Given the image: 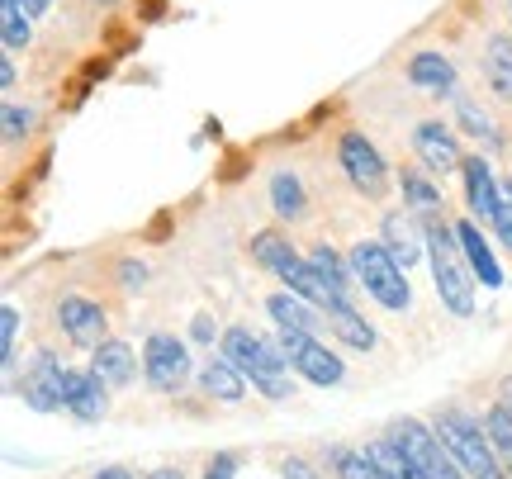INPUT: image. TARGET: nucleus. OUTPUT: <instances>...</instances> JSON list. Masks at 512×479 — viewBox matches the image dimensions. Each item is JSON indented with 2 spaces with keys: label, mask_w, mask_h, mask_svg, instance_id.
Wrapping results in <instances>:
<instances>
[{
  "label": "nucleus",
  "mask_w": 512,
  "mask_h": 479,
  "mask_svg": "<svg viewBox=\"0 0 512 479\" xmlns=\"http://www.w3.org/2000/svg\"><path fill=\"white\" fill-rule=\"evenodd\" d=\"M223 361H233V366L252 380L266 399H290L294 385H290V356L280 351V342L271 337H261L252 328H228L223 332Z\"/></svg>",
  "instance_id": "1"
},
{
  "label": "nucleus",
  "mask_w": 512,
  "mask_h": 479,
  "mask_svg": "<svg viewBox=\"0 0 512 479\" xmlns=\"http://www.w3.org/2000/svg\"><path fill=\"white\" fill-rule=\"evenodd\" d=\"M427 257H432V276H437V295L441 304L456 318L475 314V280H470V266H465V247H460V233L446 228V223H427Z\"/></svg>",
  "instance_id": "2"
},
{
  "label": "nucleus",
  "mask_w": 512,
  "mask_h": 479,
  "mask_svg": "<svg viewBox=\"0 0 512 479\" xmlns=\"http://www.w3.org/2000/svg\"><path fill=\"white\" fill-rule=\"evenodd\" d=\"M351 271L366 285V295H375L384 309H394V314L408 309L413 290H408V280H403L399 257H394L384 242H356V247H351Z\"/></svg>",
  "instance_id": "3"
},
{
  "label": "nucleus",
  "mask_w": 512,
  "mask_h": 479,
  "mask_svg": "<svg viewBox=\"0 0 512 479\" xmlns=\"http://www.w3.org/2000/svg\"><path fill=\"white\" fill-rule=\"evenodd\" d=\"M437 437L446 442V451L460 461V470L470 479H508L503 475V465L494 461V442H489V432H479L475 418H465L456 408H446L437 418Z\"/></svg>",
  "instance_id": "4"
},
{
  "label": "nucleus",
  "mask_w": 512,
  "mask_h": 479,
  "mask_svg": "<svg viewBox=\"0 0 512 479\" xmlns=\"http://www.w3.org/2000/svg\"><path fill=\"white\" fill-rule=\"evenodd\" d=\"M394 442L418 461V470L427 479H470L465 470H460V461L446 451V442H441L437 432H427V427L418 423V418H403V423H394V432H389Z\"/></svg>",
  "instance_id": "5"
},
{
  "label": "nucleus",
  "mask_w": 512,
  "mask_h": 479,
  "mask_svg": "<svg viewBox=\"0 0 512 479\" xmlns=\"http://www.w3.org/2000/svg\"><path fill=\"white\" fill-rule=\"evenodd\" d=\"M337 162H342V171H347V181L361 190V195H370V200H380L384 185H389V166H384L380 148L370 143L366 133H342V143H337Z\"/></svg>",
  "instance_id": "6"
},
{
  "label": "nucleus",
  "mask_w": 512,
  "mask_h": 479,
  "mask_svg": "<svg viewBox=\"0 0 512 479\" xmlns=\"http://www.w3.org/2000/svg\"><path fill=\"white\" fill-rule=\"evenodd\" d=\"M280 351L290 356V366L304 375V380H313V385H337L342 375H347V366H342V356H332L313 332H299V328H280Z\"/></svg>",
  "instance_id": "7"
},
{
  "label": "nucleus",
  "mask_w": 512,
  "mask_h": 479,
  "mask_svg": "<svg viewBox=\"0 0 512 479\" xmlns=\"http://www.w3.org/2000/svg\"><path fill=\"white\" fill-rule=\"evenodd\" d=\"M143 375L157 394H176V389L185 385V375H190V351H185L181 337L152 332L143 347Z\"/></svg>",
  "instance_id": "8"
},
{
  "label": "nucleus",
  "mask_w": 512,
  "mask_h": 479,
  "mask_svg": "<svg viewBox=\"0 0 512 479\" xmlns=\"http://www.w3.org/2000/svg\"><path fill=\"white\" fill-rule=\"evenodd\" d=\"M19 394H24V404L38 408V413L67 408V370H62V361H57L53 351H38L34 356V366H29V375H24Z\"/></svg>",
  "instance_id": "9"
},
{
  "label": "nucleus",
  "mask_w": 512,
  "mask_h": 479,
  "mask_svg": "<svg viewBox=\"0 0 512 479\" xmlns=\"http://www.w3.org/2000/svg\"><path fill=\"white\" fill-rule=\"evenodd\" d=\"M413 148H418L422 166H427L432 176H446V171H460V166H465L456 133L446 129L441 119H422L418 129H413Z\"/></svg>",
  "instance_id": "10"
},
{
  "label": "nucleus",
  "mask_w": 512,
  "mask_h": 479,
  "mask_svg": "<svg viewBox=\"0 0 512 479\" xmlns=\"http://www.w3.org/2000/svg\"><path fill=\"white\" fill-rule=\"evenodd\" d=\"M57 328L67 332L76 347H100V342H105V309H100L95 299L67 295L57 304Z\"/></svg>",
  "instance_id": "11"
},
{
  "label": "nucleus",
  "mask_w": 512,
  "mask_h": 479,
  "mask_svg": "<svg viewBox=\"0 0 512 479\" xmlns=\"http://www.w3.org/2000/svg\"><path fill=\"white\" fill-rule=\"evenodd\" d=\"M105 408H110V399H105L100 370H67V413L81 423H100Z\"/></svg>",
  "instance_id": "12"
},
{
  "label": "nucleus",
  "mask_w": 512,
  "mask_h": 479,
  "mask_svg": "<svg viewBox=\"0 0 512 479\" xmlns=\"http://www.w3.org/2000/svg\"><path fill=\"white\" fill-rule=\"evenodd\" d=\"M465 195H470V214H475L479 223H494V209H498V190L503 185L494 181V171H489V162L484 157H465Z\"/></svg>",
  "instance_id": "13"
},
{
  "label": "nucleus",
  "mask_w": 512,
  "mask_h": 479,
  "mask_svg": "<svg viewBox=\"0 0 512 479\" xmlns=\"http://www.w3.org/2000/svg\"><path fill=\"white\" fill-rule=\"evenodd\" d=\"M408 81H413L422 95H456V67H451V57L432 53V48H427V53H413Z\"/></svg>",
  "instance_id": "14"
},
{
  "label": "nucleus",
  "mask_w": 512,
  "mask_h": 479,
  "mask_svg": "<svg viewBox=\"0 0 512 479\" xmlns=\"http://www.w3.org/2000/svg\"><path fill=\"white\" fill-rule=\"evenodd\" d=\"M456 233H460V247H465L470 271L479 276V285H503V271H498V261H494V252H489L484 233H479V223L465 219V223H456Z\"/></svg>",
  "instance_id": "15"
},
{
  "label": "nucleus",
  "mask_w": 512,
  "mask_h": 479,
  "mask_svg": "<svg viewBox=\"0 0 512 479\" xmlns=\"http://www.w3.org/2000/svg\"><path fill=\"white\" fill-rule=\"evenodd\" d=\"M200 385L209 389V399H219V404H238V399H247V375H242L233 361H223V356L200 370Z\"/></svg>",
  "instance_id": "16"
},
{
  "label": "nucleus",
  "mask_w": 512,
  "mask_h": 479,
  "mask_svg": "<svg viewBox=\"0 0 512 479\" xmlns=\"http://www.w3.org/2000/svg\"><path fill=\"white\" fill-rule=\"evenodd\" d=\"M484 81L498 100H512V38L494 34L489 48H484Z\"/></svg>",
  "instance_id": "17"
},
{
  "label": "nucleus",
  "mask_w": 512,
  "mask_h": 479,
  "mask_svg": "<svg viewBox=\"0 0 512 479\" xmlns=\"http://www.w3.org/2000/svg\"><path fill=\"white\" fill-rule=\"evenodd\" d=\"M266 309H271V318L280 323V328H299V332H318L328 318H318L313 314V304L309 299H299V295H271L266 299Z\"/></svg>",
  "instance_id": "18"
},
{
  "label": "nucleus",
  "mask_w": 512,
  "mask_h": 479,
  "mask_svg": "<svg viewBox=\"0 0 512 479\" xmlns=\"http://www.w3.org/2000/svg\"><path fill=\"white\" fill-rule=\"evenodd\" d=\"M366 451H370V461L380 465L384 479H427V475L418 470V461H413V456H408V451H403L394 437H384V442H370Z\"/></svg>",
  "instance_id": "19"
},
{
  "label": "nucleus",
  "mask_w": 512,
  "mask_h": 479,
  "mask_svg": "<svg viewBox=\"0 0 512 479\" xmlns=\"http://www.w3.org/2000/svg\"><path fill=\"white\" fill-rule=\"evenodd\" d=\"M91 370H100L105 385H128V380H133V351H128L124 342H110V337H105V342L95 347Z\"/></svg>",
  "instance_id": "20"
},
{
  "label": "nucleus",
  "mask_w": 512,
  "mask_h": 479,
  "mask_svg": "<svg viewBox=\"0 0 512 479\" xmlns=\"http://www.w3.org/2000/svg\"><path fill=\"white\" fill-rule=\"evenodd\" d=\"M384 242H389V252L399 257V266H408V261H418L422 242H418V223L408 219V214H389L384 219Z\"/></svg>",
  "instance_id": "21"
},
{
  "label": "nucleus",
  "mask_w": 512,
  "mask_h": 479,
  "mask_svg": "<svg viewBox=\"0 0 512 479\" xmlns=\"http://www.w3.org/2000/svg\"><path fill=\"white\" fill-rule=\"evenodd\" d=\"M271 204H275V214H280V219H304L309 200H304V185H299V176H294V171L271 176Z\"/></svg>",
  "instance_id": "22"
},
{
  "label": "nucleus",
  "mask_w": 512,
  "mask_h": 479,
  "mask_svg": "<svg viewBox=\"0 0 512 479\" xmlns=\"http://www.w3.org/2000/svg\"><path fill=\"white\" fill-rule=\"evenodd\" d=\"M309 261L318 266V276L328 280V285H332V290H337L342 299H351V285H361V280H356V271H347V261L337 257L332 247H313Z\"/></svg>",
  "instance_id": "23"
},
{
  "label": "nucleus",
  "mask_w": 512,
  "mask_h": 479,
  "mask_svg": "<svg viewBox=\"0 0 512 479\" xmlns=\"http://www.w3.org/2000/svg\"><path fill=\"white\" fill-rule=\"evenodd\" d=\"M456 119L465 124V133H475L479 143H489V148L503 143V133H498V124L489 119V110H479L475 100H470V95H460V91H456Z\"/></svg>",
  "instance_id": "24"
},
{
  "label": "nucleus",
  "mask_w": 512,
  "mask_h": 479,
  "mask_svg": "<svg viewBox=\"0 0 512 479\" xmlns=\"http://www.w3.org/2000/svg\"><path fill=\"white\" fill-rule=\"evenodd\" d=\"M0 43H5V53H24L29 48V15L19 10L15 0H0Z\"/></svg>",
  "instance_id": "25"
},
{
  "label": "nucleus",
  "mask_w": 512,
  "mask_h": 479,
  "mask_svg": "<svg viewBox=\"0 0 512 479\" xmlns=\"http://www.w3.org/2000/svg\"><path fill=\"white\" fill-rule=\"evenodd\" d=\"M328 461H332V470H337L342 479H384V475H380V465L370 461V451L332 446V451H328Z\"/></svg>",
  "instance_id": "26"
},
{
  "label": "nucleus",
  "mask_w": 512,
  "mask_h": 479,
  "mask_svg": "<svg viewBox=\"0 0 512 479\" xmlns=\"http://www.w3.org/2000/svg\"><path fill=\"white\" fill-rule=\"evenodd\" d=\"M328 323L342 332V342H347V347H356V351H370V347H375V328H370V323L356 314L351 304H347V309H337V314H328Z\"/></svg>",
  "instance_id": "27"
},
{
  "label": "nucleus",
  "mask_w": 512,
  "mask_h": 479,
  "mask_svg": "<svg viewBox=\"0 0 512 479\" xmlns=\"http://www.w3.org/2000/svg\"><path fill=\"white\" fill-rule=\"evenodd\" d=\"M484 432H489L494 451H503V456L512 461V404H503V399H498V404L489 408V418H484Z\"/></svg>",
  "instance_id": "28"
},
{
  "label": "nucleus",
  "mask_w": 512,
  "mask_h": 479,
  "mask_svg": "<svg viewBox=\"0 0 512 479\" xmlns=\"http://www.w3.org/2000/svg\"><path fill=\"white\" fill-rule=\"evenodd\" d=\"M403 195H408V204H413L418 214H432V209L441 204L437 185L427 181V176H418V171H403Z\"/></svg>",
  "instance_id": "29"
},
{
  "label": "nucleus",
  "mask_w": 512,
  "mask_h": 479,
  "mask_svg": "<svg viewBox=\"0 0 512 479\" xmlns=\"http://www.w3.org/2000/svg\"><path fill=\"white\" fill-rule=\"evenodd\" d=\"M0 124H5V143H19L24 133L34 129V110H19L15 100H5V114H0Z\"/></svg>",
  "instance_id": "30"
},
{
  "label": "nucleus",
  "mask_w": 512,
  "mask_h": 479,
  "mask_svg": "<svg viewBox=\"0 0 512 479\" xmlns=\"http://www.w3.org/2000/svg\"><path fill=\"white\" fill-rule=\"evenodd\" d=\"M15 332H19V309L5 304V309H0V351H5V366L15 361Z\"/></svg>",
  "instance_id": "31"
},
{
  "label": "nucleus",
  "mask_w": 512,
  "mask_h": 479,
  "mask_svg": "<svg viewBox=\"0 0 512 479\" xmlns=\"http://www.w3.org/2000/svg\"><path fill=\"white\" fill-rule=\"evenodd\" d=\"M494 233L512 247V185L498 190V209H494Z\"/></svg>",
  "instance_id": "32"
},
{
  "label": "nucleus",
  "mask_w": 512,
  "mask_h": 479,
  "mask_svg": "<svg viewBox=\"0 0 512 479\" xmlns=\"http://www.w3.org/2000/svg\"><path fill=\"white\" fill-rule=\"evenodd\" d=\"M119 276H124V290H138L147 280V266H138V261H119Z\"/></svg>",
  "instance_id": "33"
},
{
  "label": "nucleus",
  "mask_w": 512,
  "mask_h": 479,
  "mask_svg": "<svg viewBox=\"0 0 512 479\" xmlns=\"http://www.w3.org/2000/svg\"><path fill=\"white\" fill-rule=\"evenodd\" d=\"M285 479H323V475H318V470H313L309 461H299V456H290V461H285Z\"/></svg>",
  "instance_id": "34"
},
{
  "label": "nucleus",
  "mask_w": 512,
  "mask_h": 479,
  "mask_svg": "<svg viewBox=\"0 0 512 479\" xmlns=\"http://www.w3.org/2000/svg\"><path fill=\"white\" fill-rule=\"evenodd\" d=\"M166 233H171V214H166V209H162V214H157V219L147 223V233H143V238H147V242H162Z\"/></svg>",
  "instance_id": "35"
},
{
  "label": "nucleus",
  "mask_w": 512,
  "mask_h": 479,
  "mask_svg": "<svg viewBox=\"0 0 512 479\" xmlns=\"http://www.w3.org/2000/svg\"><path fill=\"white\" fill-rule=\"evenodd\" d=\"M204 479H233V456H214L209 470H204Z\"/></svg>",
  "instance_id": "36"
},
{
  "label": "nucleus",
  "mask_w": 512,
  "mask_h": 479,
  "mask_svg": "<svg viewBox=\"0 0 512 479\" xmlns=\"http://www.w3.org/2000/svg\"><path fill=\"white\" fill-rule=\"evenodd\" d=\"M0 86L15 91V62H10V53H5V62H0Z\"/></svg>",
  "instance_id": "37"
},
{
  "label": "nucleus",
  "mask_w": 512,
  "mask_h": 479,
  "mask_svg": "<svg viewBox=\"0 0 512 479\" xmlns=\"http://www.w3.org/2000/svg\"><path fill=\"white\" fill-rule=\"evenodd\" d=\"M19 10H24V15L34 19V15H43V10H48V0H15Z\"/></svg>",
  "instance_id": "38"
},
{
  "label": "nucleus",
  "mask_w": 512,
  "mask_h": 479,
  "mask_svg": "<svg viewBox=\"0 0 512 479\" xmlns=\"http://www.w3.org/2000/svg\"><path fill=\"white\" fill-rule=\"evenodd\" d=\"M95 479H133V475H128L124 465H110V470H95Z\"/></svg>",
  "instance_id": "39"
},
{
  "label": "nucleus",
  "mask_w": 512,
  "mask_h": 479,
  "mask_svg": "<svg viewBox=\"0 0 512 479\" xmlns=\"http://www.w3.org/2000/svg\"><path fill=\"white\" fill-rule=\"evenodd\" d=\"M195 337H204V342L214 337V328H209V318H195Z\"/></svg>",
  "instance_id": "40"
},
{
  "label": "nucleus",
  "mask_w": 512,
  "mask_h": 479,
  "mask_svg": "<svg viewBox=\"0 0 512 479\" xmlns=\"http://www.w3.org/2000/svg\"><path fill=\"white\" fill-rule=\"evenodd\" d=\"M147 479H185V475H181V470H152Z\"/></svg>",
  "instance_id": "41"
},
{
  "label": "nucleus",
  "mask_w": 512,
  "mask_h": 479,
  "mask_svg": "<svg viewBox=\"0 0 512 479\" xmlns=\"http://www.w3.org/2000/svg\"><path fill=\"white\" fill-rule=\"evenodd\" d=\"M508 479H512V461H508Z\"/></svg>",
  "instance_id": "42"
},
{
  "label": "nucleus",
  "mask_w": 512,
  "mask_h": 479,
  "mask_svg": "<svg viewBox=\"0 0 512 479\" xmlns=\"http://www.w3.org/2000/svg\"><path fill=\"white\" fill-rule=\"evenodd\" d=\"M508 10H512V0H508Z\"/></svg>",
  "instance_id": "43"
}]
</instances>
